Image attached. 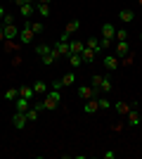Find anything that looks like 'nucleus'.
I'll return each mask as SVG.
<instances>
[{
  "label": "nucleus",
  "instance_id": "obj_1",
  "mask_svg": "<svg viewBox=\"0 0 142 159\" xmlns=\"http://www.w3.org/2000/svg\"><path fill=\"white\" fill-rule=\"evenodd\" d=\"M59 100H62V95H59V90H47L45 93V100H43V105H45V109H50V112H54L57 107H59Z\"/></svg>",
  "mask_w": 142,
  "mask_h": 159
},
{
  "label": "nucleus",
  "instance_id": "obj_2",
  "mask_svg": "<svg viewBox=\"0 0 142 159\" xmlns=\"http://www.w3.org/2000/svg\"><path fill=\"white\" fill-rule=\"evenodd\" d=\"M97 95H102V93L95 90L93 86H78V98L81 100H90V98H97Z\"/></svg>",
  "mask_w": 142,
  "mask_h": 159
},
{
  "label": "nucleus",
  "instance_id": "obj_3",
  "mask_svg": "<svg viewBox=\"0 0 142 159\" xmlns=\"http://www.w3.org/2000/svg\"><path fill=\"white\" fill-rule=\"evenodd\" d=\"M26 124H28V119H26V114H24V112H17V114L12 116V126L17 128V131L26 128Z\"/></svg>",
  "mask_w": 142,
  "mask_h": 159
},
{
  "label": "nucleus",
  "instance_id": "obj_4",
  "mask_svg": "<svg viewBox=\"0 0 142 159\" xmlns=\"http://www.w3.org/2000/svg\"><path fill=\"white\" fill-rule=\"evenodd\" d=\"M59 57H62V55H59V52H57V50H54V48H52V50H50V52H47V55H43V57H41V62H43V64H45V66H52L54 62L59 60Z\"/></svg>",
  "mask_w": 142,
  "mask_h": 159
},
{
  "label": "nucleus",
  "instance_id": "obj_5",
  "mask_svg": "<svg viewBox=\"0 0 142 159\" xmlns=\"http://www.w3.org/2000/svg\"><path fill=\"white\" fill-rule=\"evenodd\" d=\"M102 64H104V69L114 71V69H118V66H121V57H111V55H109V57H104V62H102Z\"/></svg>",
  "mask_w": 142,
  "mask_h": 159
},
{
  "label": "nucleus",
  "instance_id": "obj_6",
  "mask_svg": "<svg viewBox=\"0 0 142 159\" xmlns=\"http://www.w3.org/2000/svg\"><path fill=\"white\" fill-rule=\"evenodd\" d=\"M31 40H33V31H31L28 26H24V29L19 31V43H21V45H28Z\"/></svg>",
  "mask_w": 142,
  "mask_h": 159
},
{
  "label": "nucleus",
  "instance_id": "obj_7",
  "mask_svg": "<svg viewBox=\"0 0 142 159\" xmlns=\"http://www.w3.org/2000/svg\"><path fill=\"white\" fill-rule=\"evenodd\" d=\"M126 116H128V126H133V128L142 124V114H140V112H135V109H130Z\"/></svg>",
  "mask_w": 142,
  "mask_h": 159
},
{
  "label": "nucleus",
  "instance_id": "obj_8",
  "mask_svg": "<svg viewBox=\"0 0 142 159\" xmlns=\"http://www.w3.org/2000/svg\"><path fill=\"white\" fill-rule=\"evenodd\" d=\"M2 31H5V38H7V40L19 38V29L14 26V24H7V26H2Z\"/></svg>",
  "mask_w": 142,
  "mask_h": 159
},
{
  "label": "nucleus",
  "instance_id": "obj_9",
  "mask_svg": "<svg viewBox=\"0 0 142 159\" xmlns=\"http://www.w3.org/2000/svg\"><path fill=\"white\" fill-rule=\"evenodd\" d=\"M95 55H97V52H95L93 48H88V45H85V48H83V52H81L83 64H93V62H95Z\"/></svg>",
  "mask_w": 142,
  "mask_h": 159
},
{
  "label": "nucleus",
  "instance_id": "obj_10",
  "mask_svg": "<svg viewBox=\"0 0 142 159\" xmlns=\"http://www.w3.org/2000/svg\"><path fill=\"white\" fill-rule=\"evenodd\" d=\"M85 114H97L100 112V105H97V98H90V100H85Z\"/></svg>",
  "mask_w": 142,
  "mask_h": 159
},
{
  "label": "nucleus",
  "instance_id": "obj_11",
  "mask_svg": "<svg viewBox=\"0 0 142 159\" xmlns=\"http://www.w3.org/2000/svg\"><path fill=\"white\" fill-rule=\"evenodd\" d=\"M83 48H85V43H83V40H69V52L81 55V52H83Z\"/></svg>",
  "mask_w": 142,
  "mask_h": 159
},
{
  "label": "nucleus",
  "instance_id": "obj_12",
  "mask_svg": "<svg viewBox=\"0 0 142 159\" xmlns=\"http://www.w3.org/2000/svg\"><path fill=\"white\" fill-rule=\"evenodd\" d=\"M128 52H130L128 40H118V43H116V55H118V57H126Z\"/></svg>",
  "mask_w": 142,
  "mask_h": 159
},
{
  "label": "nucleus",
  "instance_id": "obj_13",
  "mask_svg": "<svg viewBox=\"0 0 142 159\" xmlns=\"http://www.w3.org/2000/svg\"><path fill=\"white\" fill-rule=\"evenodd\" d=\"M28 107H31V100H24V98L14 100V109H17V112H26Z\"/></svg>",
  "mask_w": 142,
  "mask_h": 159
},
{
  "label": "nucleus",
  "instance_id": "obj_14",
  "mask_svg": "<svg viewBox=\"0 0 142 159\" xmlns=\"http://www.w3.org/2000/svg\"><path fill=\"white\" fill-rule=\"evenodd\" d=\"M118 19H121L123 24H130V21L135 19V12H133V10H121V12H118Z\"/></svg>",
  "mask_w": 142,
  "mask_h": 159
},
{
  "label": "nucleus",
  "instance_id": "obj_15",
  "mask_svg": "<svg viewBox=\"0 0 142 159\" xmlns=\"http://www.w3.org/2000/svg\"><path fill=\"white\" fill-rule=\"evenodd\" d=\"M114 36H116V29L111 26V24H104V26H102V38L114 40Z\"/></svg>",
  "mask_w": 142,
  "mask_h": 159
},
{
  "label": "nucleus",
  "instance_id": "obj_16",
  "mask_svg": "<svg viewBox=\"0 0 142 159\" xmlns=\"http://www.w3.org/2000/svg\"><path fill=\"white\" fill-rule=\"evenodd\" d=\"M54 50H57L59 55H64V57H67V55H69V43H67V40H59V38H57V43H54Z\"/></svg>",
  "mask_w": 142,
  "mask_h": 159
},
{
  "label": "nucleus",
  "instance_id": "obj_17",
  "mask_svg": "<svg viewBox=\"0 0 142 159\" xmlns=\"http://www.w3.org/2000/svg\"><path fill=\"white\" fill-rule=\"evenodd\" d=\"M2 98H5L7 102H14V100L19 98V88H7L5 93H2Z\"/></svg>",
  "mask_w": 142,
  "mask_h": 159
},
{
  "label": "nucleus",
  "instance_id": "obj_18",
  "mask_svg": "<svg viewBox=\"0 0 142 159\" xmlns=\"http://www.w3.org/2000/svg\"><path fill=\"white\" fill-rule=\"evenodd\" d=\"M116 112H118V114H128L130 112V109H135V102H133V105H128V102H116Z\"/></svg>",
  "mask_w": 142,
  "mask_h": 159
},
{
  "label": "nucleus",
  "instance_id": "obj_19",
  "mask_svg": "<svg viewBox=\"0 0 142 159\" xmlns=\"http://www.w3.org/2000/svg\"><path fill=\"white\" fill-rule=\"evenodd\" d=\"M47 90H50V88H47L45 81H36V83H33V93H36V95H45Z\"/></svg>",
  "mask_w": 142,
  "mask_h": 159
},
{
  "label": "nucleus",
  "instance_id": "obj_20",
  "mask_svg": "<svg viewBox=\"0 0 142 159\" xmlns=\"http://www.w3.org/2000/svg\"><path fill=\"white\" fill-rule=\"evenodd\" d=\"M19 98H24V100H31V102H33V98H36V93H33V88H28V86L19 88Z\"/></svg>",
  "mask_w": 142,
  "mask_h": 159
},
{
  "label": "nucleus",
  "instance_id": "obj_21",
  "mask_svg": "<svg viewBox=\"0 0 142 159\" xmlns=\"http://www.w3.org/2000/svg\"><path fill=\"white\" fill-rule=\"evenodd\" d=\"M67 57H69V62H71V69H78V66L83 64V57H81V55H74V52H69Z\"/></svg>",
  "mask_w": 142,
  "mask_h": 159
},
{
  "label": "nucleus",
  "instance_id": "obj_22",
  "mask_svg": "<svg viewBox=\"0 0 142 159\" xmlns=\"http://www.w3.org/2000/svg\"><path fill=\"white\" fill-rule=\"evenodd\" d=\"M59 81H62V86H74V83H76V74L69 71V74H64Z\"/></svg>",
  "mask_w": 142,
  "mask_h": 159
},
{
  "label": "nucleus",
  "instance_id": "obj_23",
  "mask_svg": "<svg viewBox=\"0 0 142 159\" xmlns=\"http://www.w3.org/2000/svg\"><path fill=\"white\" fill-rule=\"evenodd\" d=\"M102 79H104L102 74H93V76H90V86H93L95 90H100V86H102Z\"/></svg>",
  "mask_w": 142,
  "mask_h": 159
},
{
  "label": "nucleus",
  "instance_id": "obj_24",
  "mask_svg": "<svg viewBox=\"0 0 142 159\" xmlns=\"http://www.w3.org/2000/svg\"><path fill=\"white\" fill-rule=\"evenodd\" d=\"M36 12L41 14V17H50V5H45V2H38V5H36Z\"/></svg>",
  "mask_w": 142,
  "mask_h": 159
},
{
  "label": "nucleus",
  "instance_id": "obj_25",
  "mask_svg": "<svg viewBox=\"0 0 142 159\" xmlns=\"http://www.w3.org/2000/svg\"><path fill=\"white\" fill-rule=\"evenodd\" d=\"M78 29H81V21H78V19H71V21L67 24V29H64V31H67V33H76Z\"/></svg>",
  "mask_w": 142,
  "mask_h": 159
},
{
  "label": "nucleus",
  "instance_id": "obj_26",
  "mask_svg": "<svg viewBox=\"0 0 142 159\" xmlns=\"http://www.w3.org/2000/svg\"><path fill=\"white\" fill-rule=\"evenodd\" d=\"M88 48H93L95 52H102V43H100V38H88V43H85Z\"/></svg>",
  "mask_w": 142,
  "mask_h": 159
},
{
  "label": "nucleus",
  "instance_id": "obj_27",
  "mask_svg": "<svg viewBox=\"0 0 142 159\" xmlns=\"http://www.w3.org/2000/svg\"><path fill=\"white\" fill-rule=\"evenodd\" d=\"M114 90V83L109 79H102V86H100V93H111Z\"/></svg>",
  "mask_w": 142,
  "mask_h": 159
},
{
  "label": "nucleus",
  "instance_id": "obj_28",
  "mask_svg": "<svg viewBox=\"0 0 142 159\" xmlns=\"http://www.w3.org/2000/svg\"><path fill=\"white\" fill-rule=\"evenodd\" d=\"M19 12H21V17H31V14H33V5H31V2H26V5H21L19 7Z\"/></svg>",
  "mask_w": 142,
  "mask_h": 159
},
{
  "label": "nucleus",
  "instance_id": "obj_29",
  "mask_svg": "<svg viewBox=\"0 0 142 159\" xmlns=\"http://www.w3.org/2000/svg\"><path fill=\"white\" fill-rule=\"evenodd\" d=\"M50 50H52V45H45V43H41V45H36V55H38V57H43V55H47V52H50Z\"/></svg>",
  "mask_w": 142,
  "mask_h": 159
},
{
  "label": "nucleus",
  "instance_id": "obj_30",
  "mask_svg": "<svg viewBox=\"0 0 142 159\" xmlns=\"http://www.w3.org/2000/svg\"><path fill=\"white\" fill-rule=\"evenodd\" d=\"M2 50H7V52H17V50H19V43H14V40H5V43H2Z\"/></svg>",
  "mask_w": 142,
  "mask_h": 159
},
{
  "label": "nucleus",
  "instance_id": "obj_31",
  "mask_svg": "<svg viewBox=\"0 0 142 159\" xmlns=\"http://www.w3.org/2000/svg\"><path fill=\"white\" fill-rule=\"evenodd\" d=\"M24 114H26V119H28V121H38V109H36V107H28Z\"/></svg>",
  "mask_w": 142,
  "mask_h": 159
},
{
  "label": "nucleus",
  "instance_id": "obj_32",
  "mask_svg": "<svg viewBox=\"0 0 142 159\" xmlns=\"http://www.w3.org/2000/svg\"><path fill=\"white\" fill-rule=\"evenodd\" d=\"M26 26L31 29V31H33V33H43V29H45V26H43V24H41V21H28Z\"/></svg>",
  "mask_w": 142,
  "mask_h": 159
},
{
  "label": "nucleus",
  "instance_id": "obj_33",
  "mask_svg": "<svg viewBox=\"0 0 142 159\" xmlns=\"http://www.w3.org/2000/svg\"><path fill=\"white\" fill-rule=\"evenodd\" d=\"M97 105H100V109H109V100L102 98V95H97Z\"/></svg>",
  "mask_w": 142,
  "mask_h": 159
},
{
  "label": "nucleus",
  "instance_id": "obj_34",
  "mask_svg": "<svg viewBox=\"0 0 142 159\" xmlns=\"http://www.w3.org/2000/svg\"><path fill=\"white\" fill-rule=\"evenodd\" d=\"M116 40H128V33L123 31V29H118V31H116V36H114Z\"/></svg>",
  "mask_w": 142,
  "mask_h": 159
},
{
  "label": "nucleus",
  "instance_id": "obj_35",
  "mask_svg": "<svg viewBox=\"0 0 142 159\" xmlns=\"http://www.w3.org/2000/svg\"><path fill=\"white\" fill-rule=\"evenodd\" d=\"M0 21H2V26H7V24H14V17H12V14H5Z\"/></svg>",
  "mask_w": 142,
  "mask_h": 159
},
{
  "label": "nucleus",
  "instance_id": "obj_36",
  "mask_svg": "<svg viewBox=\"0 0 142 159\" xmlns=\"http://www.w3.org/2000/svg\"><path fill=\"white\" fill-rule=\"evenodd\" d=\"M121 64H123V66H130V64H133V57H130V52L126 55V57H121Z\"/></svg>",
  "mask_w": 142,
  "mask_h": 159
},
{
  "label": "nucleus",
  "instance_id": "obj_37",
  "mask_svg": "<svg viewBox=\"0 0 142 159\" xmlns=\"http://www.w3.org/2000/svg\"><path fill=\"white\" fill-rule=\"evenodd\" d=\"M52 88H54V90H59V88H64V86H62V81L57 79V81H54V83H52Z\"/></svg>",
  "mask_w": 142,
  "mask_h": 159
},
{
  "label": "nucleus",
  "instance_id": "obj_38",
  "mask_svg": "<svg viewBox=\"0 0 142 159\" xmlns=\"http://www.w3.org/2000/svg\"><path fill=\"white\" fill-rule=\"evenodd\" d=\"M102 157H104V159H114V157H116V152H104Z\"/></svg>",
  "mask_w": 142,
  "mask_h": 159
},
{
  "label": "nucleus",
  "instance_id": "obj_39",
  "mask_svg": "<svg viewBox=\"0 0 142 159\" xmlns=\"http://www.w3.org/2000/svg\"><path fill=\"white\" fill-rule=\"evenodd\" d=\"M5 40H7V38H5V31L0 29V43H5Z\"/></svg>",
  "mask_w": 142,
  "mask_h": 159
},
{
  "label": "nucleus",
  "instance_id": "obj_40",
  "mask_svg": "<svg viewBox=\"0 0 142 159\" xmlns=\"http://www.w3.org/2000/svg\"><path fill=\"white\" fill-rule=\"evenodd\" d=\"M5 14H7V12H5V7L0 5V19H2V17H5Z\"/></svg>",
  "mask_w": 142,
  "mask_h": 159
},
{
  "label": "nucleus",
  "instance_id": "obj_41",
  "mask_svg": "<svg viewBox=\"0 0 142 159\" xmlns=\"http://www.w3.org/2000/svg\"><path fill=\"white\" fill-rule=\"evenodd\" d=\"M38 2H45V5H50V0H38Z\"/></svg>",
  "mask_w": 142,
  "mask_h": 159
},
{
  "label": "nucleus",
  "instance_id": "obj_42",
  "mask_svg": "<svg viewBox=\"0 0 142 159\" xmlns=\"http://www.w3.org/2000/svg\"><path fill=\"white\" fill-rule=\"evenodd\" d=\"M137 2H140V7H142V0H137Z\"/></svg>",
  "mask_w": 142,
  "mask_h": 159
},
{
  "label": "nucleus",
  "instance_id": "obj_43",
  "mask_svg": "<svg viewBox=\"0 0 142 159\" xmlns=\"http://www.w3.org/2000/svg\"><path fill=\"white\" fill-rule=\"evenodd\" d=\"M0 26H2V21H0Z\"/></svg>",
  "mask_w": 142,
  "mask_h": 159
},
{
  "label": "nucleus",
  "instance_id": "obj_44",
  "mask_svg": "<svg viewBox=\"0 0 142 159\" xmlns=\"http://www.w3.org/2000/svg\"><path fill=\"white\" fill-rule=\"evenodd\" d=\"M12 2H17V0H12Z\"/></svg>",
  "mask_w": 142,
  "mask_h": 159
},
{
  "label": "nucleus",
  "instance_id": "obj_45",
  "mask_svg": "<svg viewBox=\"0 0 142 159\" xmlns=\"http://www.w3.org/2000/svg\"><path fill=\"white\" fill-rule=\"evenodd\" d=\"M140 38H142V33H140Z\"/></svg>",
  "mask_w": 142,
  "mask_h": 159
},
{
  "label": "nucleus",
  "instance_id": "obj_46",
  "mask_svg": "<svg viewBox=\"0 0 142 159\" xmlns=\"http://www.w3.org/2000/svg\"><path fill=\"white\" fill-rule=\"evenodd\" d=\"M140 126H142V124H140Z\"/></svg>",
  "mask_w": 142,
  "mask_h": 159
}]
</instances>
